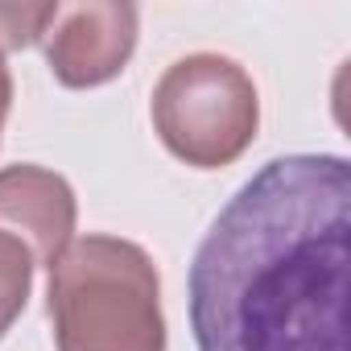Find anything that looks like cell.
Returning <instances> with one entry per match:
<instances>
[{
	"label": "cell",
	"mask_w": 351,
	"mask_h": 351,
	"mask_svg": "<svg viewBox=\"0 0 351 351\" xmlns=\"http://www.w3.org/2000/svg\"><path fill=\"white\" fill-rule=\"evenodd\" d=\"M351 165L265 161L228 199L191 265L199 351H347Z\"/></svg>",
	"instance_id": "6da1fadb"
},
{
	"label": "cell",
	"mask_w": 351,
	"mask_h": 351,
	"mask_svg": "<svg viewBox=\"0 0 351 351\" xmlns=\"http://www.w3.org/2000/svg\"><path fill=\"white\" fill-rule=\"evenodd\" d=\"M58 351H165L153 261L116 236L75 240L50 265Z\"/></svg>",
	"instance_id": "7a4b0ae2"
},
{
	"label": "cell",
	"mask_w": 351,
	"mask_h": 351,
	"mask_svg": "<svg viewBox=\"0 0 351 351\" xmlns=\"http://www.w3.org/2000/svg\"><path fill=\"white\" fill-rule=\"evenodd\" d=\"M153 124L169 153L186 165H228L256 136V87L228 58H182L153 91Z\"/></svg>",
	"instance_id": "3957f363"
},
{
	"label": "cell",
	"mask_w": 351,
	"mask_h": 351,
	"mask_svg": "<svg viewBox=\"0 0 351 351\" xmlns=\"http://www.w3.org/2000/svg\"><path fill=\"white\" fill-rule=\"evenodd\" d=\"M62 29L46 34L50 71L66 87H95L124 71L136 46V9L132 5H87L58 13Z\"/></svg>",
	"instance_id": "277c9868"
},
{
	"label": "cell",
	"mask_w": 351,
	"mask_h": 351,
	"mask_svg": "<svg viewBox=\"0 0 351 351\" xmlns=\"http://www.w3.org/2000/svg\"><path fill=\"white\" fill-rule=\"evenodd\" d=\"M0 232L17 236L38 265H54L75 232V195L42 165L0 169Z\"/></svg>",
	"instance_id": "5b68a950"
},
{
	"label": "cell",
	"mask_w": 351,
	"mask_h": 351,
	"mask_svg": "<svg viewBox=\"0 0 351 351\" xmlns=\"http://www.w3.org/2000/svg\"><path fill=\"white\" fill-rule=\"evenodd\" d=\"M34 265H38L34 252L17 236L0 232V339L9 335V326L25 310V298L34 285Z\"/></svg>",
	"instance_id": "8992f818"
},
{
	"label": "cell",
	"mask_w": 351,
	"mask_h": 351,
	"mask_svg": "<svg viewBox=\"0 0 351 351\" xmlns=\"http://www.w3.org/2000/svg\"><path fill=\"white\" fill-rule=\"evenodd\" d=\"M58 5H0V50H21L58 21Z\"/></svg>",
	"instance_id": "52a82bcc"
},
{
	"label": "cell",
	"mask_w": 351,
	"mask_h": 351,
	"mask_svg": "<svg viewBox=\"0 0 351 351\" xmlns=\"http://www.w3.org/2000/svg\"><path fill=\"white\" fill-rule=\"evenodd\" d=\"M9 99H13V83H9L5 62H0V124H5V116H9Z\"/></svg>",
	"instance_id": "ba28073f"
}]
</instances>
